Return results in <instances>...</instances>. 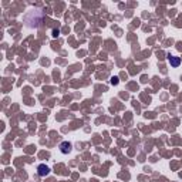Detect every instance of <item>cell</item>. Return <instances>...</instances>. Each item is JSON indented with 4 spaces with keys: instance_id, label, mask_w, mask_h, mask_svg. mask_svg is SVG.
I'll list each match as a JSON object with an SVG mask.
<instances>
[{
    "instance_id": "cell-4",
    "label": "cell",
    "mask_w": 182,
    "mask_h": 182,
    "mask_svg": "<svg viewBox=\"0 0 182 182\" xmlns=\"http://www.w3.org/2000/svg\"><path fill=\"white\" fill-rule=\"evenodd\" d=\"M53 36H54V37H56V36H58V30H54V31H53Z\"/></svg>"
},
{
    "instance_id": "cell-3",
    "label": "cell",
    "mask_w": 182,
    "mask_h": 182,
    "mask_svg": "<svg viewBox=\"0 0 182 182\" xmlns=\"http://www.w3.org/2000/svg\"><path fill=\"white\" fill-rule=\"evenodd\" d=\"M168 61L172 67H178L181 64V58L179 57H175V56H168Z\"/></svg>"
},
{
    "instance_id": "cell-2",
    "label": "cell",
    "mask_w": 182,
    "mask_h": 182,
    "mask_svg": "<svg viewBox=\"0 0 182 182\" xmlns=\"http://www.w3.org/2000/svg\"><path fill=\"white\" fill-rule=\"evenodd\" d=\"M60 151H61L63 154H68L71 151V144L70 142H67V141L61 142V144H60Z\"/></svg>"
},
{
    "instance_id": "cell-5",
    "label": "cell",
    "mask_w": 182,
    "mask_h": 182,
    "mask_svg": "<svg viewBox=\"0 0 182 182\" xmlns=\"http://www.w3.org/2000/svg\"><path fill=\"white\" fill-rule=\"evenodd\" d=\"M111 83H112V84H117V83H118V80H117V78H112Z\"/></svg>"
},
{
    "instance_id": "cell-1",
    "label": "cell",
    "mask_w": 182,
    "mask_h": 182,
    "mask_svg": "<svg viewBox=\"0 0 182 182\" xmlns=\"http://www.w3.org/2000/svg\"><path fill=\"white\" fill-rule=\"evenodd\" d=\"M37 174L38 177H47V175L50 174V168L47 165H44V164H40V165L37 166Z\"/></svg>"
}]
</instances>
